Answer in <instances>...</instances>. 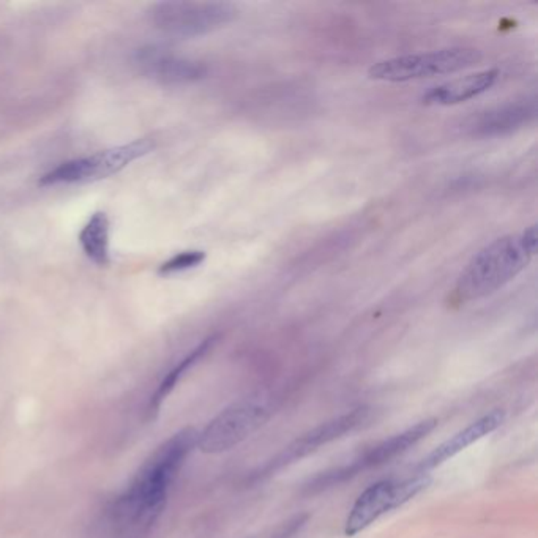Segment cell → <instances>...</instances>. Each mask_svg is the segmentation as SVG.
Here are the masks:
<instances>
[{"mask_svg": "<svg viewBox=\"0 0 538 538\" xmlns=\"http://www.w3.org/2000/svg\"><path fill=\"white\" fill-rule=\"evenodd\" d=\"M196 442L198 433L193 428L179 431L168 442H164L122 496L119 500L122 513L135 521L150 523L156 518L164 505L169 486L174 482L189 451L196 447Z\"/></svg>", "mask_w": 538, "mask_h": 538, "instance_id": "6da1fadb", "label": "cell"}, {"mask_svg": "<svg viewBox=\"0 0 538 538\" xmlns=\"http://www.w3.org/2000/svg\"><path fill=\"white\" fill-rule=\"evenodd\" d=\"M156 148V142L150 138H142L128 142L123 146L100 150L94 156L73 158L47 171L41 175L38 185L41 187H55V185H73V183L95 182L101 179H108L111 175L121 172L131 163L148 156Z\"/></svg>", "mask_w": 538, "mask_h": 538, "instance_id": "5b68a950", "label": "cell"}, {"mask_svg": "<svg viewBox=\"0 0 538 538\" xmlns=\"http://www.w3.org/2000/svg\"><path fill=\"white\" fill-rule=\"evenodd\" d=\"M500 76L498 68L484 70L478 73L466 74L457 80L439 84L430 88L422 97V103L428 106H453L472 100L478 95L488 92Z\"/></svg>", "mask_w": 538, "mask_h": 538, "instance_id": "7c38bea8", "label": "cell"}, {"mask_svg": "<svg viewBox=\"0 0 538 538\" xmlns=\"http://www.w3.org/2000/svg\"><path fill=\"white\" fill-rule=\"evenodd\" d=\"M109 234H111V223L105 212H95L80 232V245L84 255L98 267H108L111 263Z\"/></svg>", "mask_w": 538, "mask_h": 538, "instance_id": "5bb4252c", "label": "cell"}, {"mask_svg": "<svg viewBox=\"0 0 538 538\" xmlns=\"http://www.w3.org/2000/svg\"><path fill=\"white\" fill-rule=\"evenodd\" d=\"M483 55L475 47H444L422 55H401L374 63L368 76L374 81L408 82L475 67Z\"/></svg>", "mask_w": 538, "mask_h": 538, "instance_id": "3957f363", "label": "cell"}, {"mask_svg": "<svg viewBox=\"0 0 538 538\" xmlns=\"http://www.w3.org/2000/svg\"><path fill=\"white\" fill-rule=\"evenodd\" d=\"M270 417L269 406L259 398H249L232 404L216 416L202 433H198V442L202 453L216 455L231 450L259 430Z\"/></svg>", "mask_w": 538, "mask_h": 538, "instance_id": "8992f818", "label": "cell"}, {"mask_svg": "<svg viewBox=\"0 0 538 538\" xmlns=\"http://www.w3.org/2000/svg\"><path fill=\"white\" fill-rule=\"evenodd\" d=\"M504 420L505 412L499 411V409L478 418L477 422L469 425L467 428L459 431L453 438L447 439L445 442L431 451L430 455L420 463L418 469L425 474L438 466L444 465L445 461H449L450 458L457 457L459 451L465 450L469 445L477 442L484 436L492 434V431L498 430L499 426L504 424Z\"/></svg>", "mask_w": 538, "mask_h": 538, "instance_id": "4fadbf2b", "label": "cell"}, {"mask_svg": "<svg viewBox=\"0 0 538 538\" xmlns=\"http://www.w3.org/2000/svg\"><path fill=\"white\" fill-rule=\"evenodd\" d=\"M237 18L229 2H158L148 8V21L160 32L172 37H201L224 28Z\"/></svg>", "mask_w": 538, "mask_h": 538, "instance_id": "277c9868", "label": "cell"}, {"mask_svg": "<svg viewBox=\"0 0 538 538\" xmlns=\"http://www.w3.org/2000/svg\"><path fill=\"white\" fill-rule=\"evenodd\" d=\"M136 68L148 80L163 86H187L204 80L209 68L202 62L175 55L168 47L147 45L136 49Z\"/></svg>", "mask_w": 538, "mask_h": 538, "instance_id": "30bf717a", "label": "cell"}, {"mask_svg": "<svg viewBox=\"0 0 538 538\" xmlns=\"http://www.w3.org/2000/svg\"><path fill=\"white\" fill-rule=\"evenodd\" d=\"M370 408H357L354 411L346 412L343 416H338L325 424L319 425L316 428L308 431L307 434L296 439L292 444L284 447V450L264 467L263 474L278 471L284 466L296 463L297 459L308 457L313 451L319 450L323 445L330 444V442L349 434L352 431L362 428L370 420Z\"/></svg>", "mask_w": 538, "mask_h": 538, "instance_id": "9c48e42d", "label": "cell"}, {"mask_svg": "<svg viewBox=\"0 0 538 538\" xmlns=\"http://www.w3.org/2000/svg\"><path fill=\"white\" fill-rule=\"evenodd\" d=\"M216 340H218L216 337H210L207 338V340H204L199 346H196L195 349L189 352V356L183 358L181 364L175 365L174 368L169 371L166 377L163 379V382L160 383V387H158V391H156V395L152 397V401H150V412H152V414L160 409L163 399L168 397L171 391H174L175 385L182 379L183 374H185L193 365L198 364L202 357L206 356V354L214 348Z\"/></svg>", "mask_w": 538, "mask_h": 538, "instance_id": "9a60e30c", "label": "cell"}, {"mask_svg": "<svg viewBox=\"0 0 538 538\" xmlns=\"http://www.w3.org/2000/svg\"><path fill=\"white\" fill-rule=\"evenodd\" d=\"M430 483L431 477L428 474H418L416 477L406 478L401 482L382 480L371 484L370 488H366L358 496L356 504L350 509L349 517L344 525V534L348 537L360 534L385 513L395 510L409 502L412 498H416L418 492L426 490Z\"/></svg>", "mask_w": 538, "mask_h": 538, "instance_id": "52a82bcc", "label": "cell"}, {"mask_svg": "<svg viewBox=\"0 0 538 538\" xmlns=\"http://www.w3.org/2000/svg\"><path fill=\"white\" fill-rule=\"evenodd\" d=\"M436 426H438V418H426L424 422L414 425L403 433L385 439L381 444L374 445L370 450L365 451L364 455H360L357 459H354L350 465L343 466L337 471L327 472V474H324L323 477H317L313 482V486L325 488L327 484L343 482V480L354 477L362 471L376 467V466L385 465L393 458L399 457L404 451L409 450L422 439L426 438Z\"/></svg>", "mask_w": 538, "mask_h": 538, "instance_id": "ba28073f", "label": "cell"}, {"mask_svg": "<svg viewBox=\"0 0 538 538\" xmlns=\"http://www.w3.org/2000/svg\"><path fill=\"white\" fill-rule=\"evenodd\" d=\"M532 256L521 234L496 239L466 265L458 280L455 297L459 302H472L492 296L515 280L529 265Z\"/></svg>", "mask_w": 538, "mask_h": 538, "instance_id": "7a4b0ae2", "label": "cell"}, {"mask_svg": "<svg viewBox=\"0 0 538 538\" xmlns=\"http://www.w3.org/2000/svg\"><path fill=\"white\" fill-rule=\"evenodd\" d=\"M206 261V253L201 249H189V251H182L177 255L169 257L166 263H163L158 267L160 275H174L181 273L185 270L195 269L198 265H201Z\"/></svg>", "mask_w": 538, "mask_h": 538, "instance_id": "2e32d148", "label": "cell"}, {"mask_svg": "<svg viewBox=\"0 0 538 538\" xmlns=\"http://www.w3.org/2000/svg\"><path fill=\"white\" fill-rule=\"evenodd\" d=\"M535 101H510L472 114L461 123V130L471 138H499L525 127L535 119Z\"/></svg>", "mask_w": 538, "mask_h": 538, "instance_id": "8fae6325", "label": "cell"}]
</instances>
